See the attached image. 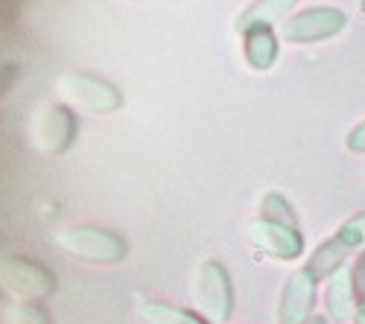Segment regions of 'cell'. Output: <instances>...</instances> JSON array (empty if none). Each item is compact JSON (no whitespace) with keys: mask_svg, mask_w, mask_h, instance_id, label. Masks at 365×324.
Segmentation results:
<instances>
[{"mask_svg":"<svg viewBox=\"0 0 365 324\" xmlns=\"http://www.w3.org/2000/svg\"><path fill=\"white\" fill-rule=\"evenodd\" d=\"M56 243L65 254L85 260V263H94V266H117V263H123L129 257V243L123 234L103 228V225H91V222L65 228L56 237Z\"/></svg>","mask_w":365,"mask_h":324,"instance_id":"6da1fadb","label":"cell"},{"mask_svg":"<svg viewBox=\"0 0 365 324\" xmlns=\"http://www.w3.org/2000/svg\"><path fill=\"white\" fill-rule=\"evenodd\" d=\"M196 304L210 324H228L234 315V281L222 260L207 257L196 269Z\"/></svg>","mask_w":365,"mask_h":324,"instance_id":"7a4b0ae2","label":"cell"},{"mask_svg":"<svg viewBox=\"0 0 365 324\" xmlns=\"http://www.w3.org/2000/svg\"><path fill=\"white\" fill-rule=\"evenodd\" d=\"M348 26V12L339 6H307L287 18L284 23V41L295 47L322 44L336 38Z\"/></svg>","mask_w":365,"mask_h":324,"instance_id":"3957f363","label":"cell"},{"mask_svg":"<svg viewBox=\"0 0 365 324\" xmlns=\"http://www.w3.org/2000/svg\"><path fill=\"white\" fill-rule=\"evenodd\" d=\"M0 283L12 289L15 296L29 301H44L56 292V275L44 263L24 257V254H4L0 257Z\"/></svg>","mask_w":365,"mask_h":324,"instance_id":"277c9868","label":"cell"},{"mask_svg":"<svg viewBox=\"0 0 365 324\" xmlns=\"http://www.w3.org/2000/svg\"><path fill=\"white\" fill-rule=\"evenodd\" d=\"M246 234H249V243L263 257L281 260V263L301 260L304 257V249H307L301 228H292V225H284V222H275V219H266V216L249 219Z\"/></svg>","mask_w":365,"mask_h":324,"instance_id":"5b68a950","label":"cell"},{"mask_svg":"<svg viewBox=\"0 0 365 324\" xmlns=\"http://www.w3.org/2000/svg\"><path fill=\"white\" fill-rule=\"evenodd\" d=\"M62 88L71 100H76L82 108L94 111V114H114L123 108V91L103 79V76H94V73H71L62 79Z\"/></svg>","mask_w":365,"mask_h":324,"instance_id":"8992f818","label":"cell"},{"mask_svg":"<svg viewBox=\"0 0 365 324\" xmlns=\"http://www.w3.org/2000/svg\"><path fill=\"white\" fill-rule=\"evenodd\" d=\"M316 278L307 269H295L287 275L281 286V298H278V324H304L313 310H316Z\"/></svg>","mask_w":365,"mask_h":324,"instance_id":"52a82bcc","label":"cell"},{"mask_svg":"<svg viewBox=\"0 0 365 324\" xmlns=\"http://www.w3.org/2000/svg\"><path fill=\"white\" fill-rule=\"evenodd\" d=\"M36 135H38V143L44 152L65 155L79 137V117L73 114V108L56 103V105L44 108Z\"/></svg>","mask_w":365,"mask_h":324,"instance_id":"ba28073f","label":"cell"},{"mask_svg":"<svg viewBox=\"0 0 365 324\" xmlns=\"http://www.w3.org/2000/svg\"><path fill=\"white\" fill-rule=\"evenodd\" d=\"M242 56L246 65L257 73H266L275 68L278 56H281V41L275 36V26H255L242 33Z\"/></svg>","mask_w":365,"mask_h":324,"instance_id":"9c48e42d","label":"cell"},{"mask_svg":"<svg viewBox=\"0 0 365 324\" xmlns=\"http://www.w3.org/2000/svg\"><path fill=\"white\" fill-rule=\"evenodd\" d=\"M348 251H351V249L336 237V234H333L330 240H324V243H319V246L313 249V254L307 257V263H304V269H307V272L316 278V283H319V281H330L339 269H345Z\"/></svg>","mask_w":365,"mask_h":324,"instance_id":"30bf717a","label":"cell"},{"mask_svg":"<svg viewBox=\"0 0 365 324\" xmlns=\"http://www.w3.org/2000/svg\"><path fill=\"white\" fill-rule=\"evenodd\" d=\"M324 310L327 315L342 324V321H351L354 318V310H356V296H354V283H351V272L339 269L327 283H324Z\"/></svg>","mask_w":365,"mask_h":324,"instance_id":"8fae6325","label":"cell"},{"mask_svg":"<svg viewBox=\"0 0 365 324\" xmlns=\"http://www.w3.org/2000/svg\"><path fill=\"white\" fill-rule=\"evenodd\" d=\"M292 6H295V0H252V4L237 15L234 26L240 36L255 26H275L292 12Z\"/></svg>","mask_w":365,"mask_h":324,"instance_id":"7c38bea8","label":"cell"},{"mask_svg":"<svg viewBox=\"0 0 365 324\" xmlns=\"http://www.w3.org/2000/svg\"><path fill=\"white\" fill-rule=\"evenodd\" d=\"M138 313H140V318L146 324H210L199 313L185 310V307H175V304H167V301H143L138 307Z\"/></svg>","mask_w":365,"mask_h":324,"instance_id":"4fadbf2b","label":"cell"},{"mask_svg":"<svg viewBox=\"0 0 365 324\" xmlns=\"http://www.w3.org/2000/svg\"><path fill=\"white\" fill-rule=\"evenodd\" d=\"M260 216L275 219V222H284V225H292V228H301L295 204H292L284 193H278V190H272V193H266V196L260 199Z\"/></svg>","mask_w":365,"mask_h":324,"instance_id":"5bb4252c","label":"cell"},{"mask_svg":"<svg viewBox=\"0 0 365 324\" xmlns=\"http://www.w3.org/2000/svg\"><path fill=\"white\" fill-rule=\"evenodd\" d=\"M9 324H53V318H50V313H47V307L41 301L24 298V301H18L12 307Z\"/></svg>","mask_w":365,"mask_h":324,"instance_id":"9a60e30c","label":"cell"},{"mask_svg":"<svg viewBox=\"0 0 365 324\" xmlns=\"http://www.w3.org/2000/svg\"><path fill=\"white\" fill-rule=\"evenodd\" d=\"M336 237H339L348 249H362V246H365V211L348 216V219L339 225Z\"/></svg>","mask_w":365,"mask_h":324,"instance_id":"2e32d148","label":"cell"},{"mask_svg":"<svg viewBox=\"0 0 365 324\" xmlns=\"http://www.w3.org/2000/svg\"><path fill=\"white\" fill-rule=\"evenodd\" d=\"M351 283H354V296H356V301H365V249L356 251V257H354Z\"/></svg>","mask_w":365,"mask_h":324,"instance_id":"e0dca14e","label":"cell"},{"mask_svg":"<svg viewBox=\"0 0 365 324\" xmlns=\"http://www.w3.org/2000/svg\"><path fill=\"white\" fill-rule=\"evenodd\" d=\"M345 146H348V152L365 155V120H362V123H356V126L345 135Z\"/></svg>","mask_w":365,"mask_h":324,"instance_id":"ac0fdd59","label":"cell"},{"mask_svg":"<svg viewBox=\"0 0 365 324\" xmlns=\"http://www.w3.org/2000/svg\"><path fill=\"white\" fill-rule=\"evenodd\" d=\"M354 321H356V324H365V301H356V310H354Z\"/></svg>","mask_w":365,"mask_h":324,"instance_id":"d6986e66","label":"cell"},{"mask_svg":"<svg viewBox=\"0 0 365 324\" xmlns=\"http://www.w3.org/2000/svg\"><path fill=\"white\" fill-rule=\"evenodd\" d=\"M304 324H330V321H327L324 315H316V313H313V315H310L307 321H304Z\"/></svg>","mask_w":365,"mask_h":324,"instance_id":"ffe728a7","label":"cell"},{"mask_svg":"<svg viewBox=\"0 0 365 324\" xmlns=\"http://www.w3.org/2000/svg\"><path fill=\"white\" fill-rule=\"evenodd\" d=\"M359 9H362V15H365V0H362V4H359Z\"/></svg>","mask_w":365,"mask_h":324,"instance_id":"44dd1931","label":"cell"}]
</instances>
